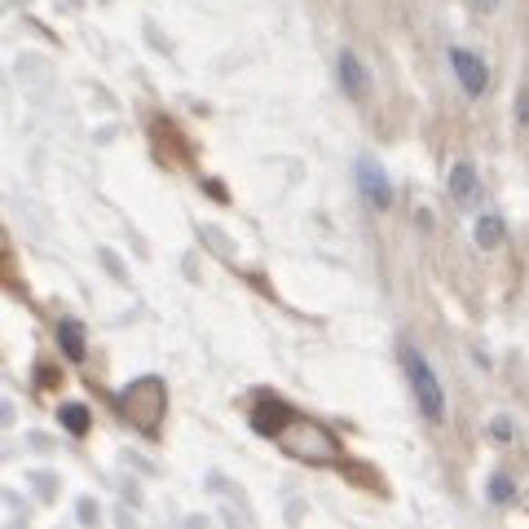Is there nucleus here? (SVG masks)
<instances>
[{"label":"nucleus","mask_w":529,"mask_h":529,"mask_svg":"<svg viewBox=\"0 0 529 529\" xmlns=\"http://www.w3.org/2000/svg\"><path fill=\"white\" fill-rule=\"evenodd\" d=\"M490 437H494V441H512V419H494V424H490Z\"/></svg>","instance_id":"ddd939ff"},{"label":"nucleus","mask_w":529,"mask_h":529,"mask_svg":"<svg viewBox=\"0 0 529 529\" xmlns=\"http://www.w3.org/2000/svg\"><path fill=\"white\" fill-rule=\"evenodd\" d=\"M516 119L529 124V93H521V102H516Z\"/></svg>","instance_id":"4468645a"},{"label":"nucleus","mask_w":529,"mask_h":529,"mask_svg":"<svg viewBox=\"0 0 529 529\" xmlns=\"http://www.w3.org/2000/svg\"><path fill=\"white\" fill-rule=\"evenodd\" d=\"M58 344H62V353L71 357V362H85V326L80 323H62L58 326Z\"/></svg>","instance_id":"9d476101"},{"label":"nucleus","mask_w":529,"mask_h":529,"mask_svg":"<svg viewBox=\"0 0 529 529\" xmlns=\"http://www.w3.org/2000/svg\"><path fill=\"white\" fill-rule=\"evenodd\" d=\"M357 190H362V199L371 204V212H388V207H393V181H388V173H384L371 155L357 159Z\"/></svg>","instance_id":"20e7f679"},{"label":"nucleus","mask_w":529,"mask_h":529,"mask_svg":"<svg viewBox=\"0 0 529 529\" xmlns=\"http://www.w3.org/2000/svg\"><path fill=\"white\" fill-rule=\"evenodd\" d=\"M503 235H507V230H503L499 212H481V216H476V225H472V238H476V247H485V252H490V247H499Z\"/></svg>","instance_id":"6e6552de"},{"label":"nucleus","mask_w":529,"mask_h":529,"mask_svg":"<svg viewBox=\"0 0 529 529\" xmlns=\"http://www.w3.org/2000/svg\"><path fill=\"white\" fill-rule=\"evenodd\" d=\"M476 5H481V9H499V0H476Z\"/></svg>","instance_id":"2eb2a0df"},{"label":"nucleus","mask_w":529,"mask_h":529,"mask_svg":"<svg viewBox=\"0 0 529 529\" xmlns=\"http://www.w3.org/2000/svg\"><path fill=\"white\" fill-rule=\"evenodd\" d=\"M119 414H124L133 428H142V433H159V424H164V414H168V393H164V384L159 380L128 384L124 397H119Z\"/></svg>","instance_id":"7ed1b4c3"},{"label":"nucleus","mask_w":529,"mask_h":529,"mask_svg":"<svg viewBox=\"0 0 529 529\" xmlns=\"http://www.w3.org/2000/svg\"><path fill=\"white\" fill-rule=\"evenodd\" d=\"M450 66H454V75H459V85H464L468 97H481L490 88V66L476 58L472 49H450Z\"/></svg>","instance_id":"39448f33"},{"label":"nucleus","mask_w":529,"mask_h":529,"mask_svg":"<svg viewBox=\"0 0 529 529\" xmlns=\"http://www.w3.org/2000/svg\"><path fill=\"white\" fill-rule=\"evenodd\" d=\"M58 424L66 428V433L85 437L88 424H93V414H88V406H80V402H75V406H62V411H58Z\"/></svg>","instance_id":"9b49d317"},{"label":"nucleus","mask_w":529,"mask_h":529,"mask_svg":"<svg viewBox=\"0 0 529 529\" xmlns=\"http://www.w3.org/2000/svg\"><path fill=\"white\" fill-rule=\"evenodd\" d=\"M490 503L499 507V503H512V476L507 472H494L490 476Z\"/></svg>","instance_id":"f8f14e48"},{"label":"nucleus","mask_w":529,"mask_h":529,"mask_svg":"<svg viewBox=\"0 0 529 529\" xmlns=\"http://www.w3.org/2000/svg\"><path fill=\"white\" fill-rule=\"evenodd\" d=\"M340 80H344V88H349L353 97H362L366 88H371V80H366V71H362V62H357V54H340Z\"/></svg>","instance_id":"1a4fd4ad"},{"label":"nucleus","mask_w":529,"mask_h":529,"mask_svg":"<svg viewBox=\"0 0 529 529\" xmlns=\"http://www.w3.org/2000/svg\"><path fill=\"white\" fill-rule=\"evenodd\" d=\"M402 371H406V380H411V393L414 402H419V411L428 424H445V393H441V380L437 371L428 366V357L414 349V344H402Z\"/></svg>","instance_id":"f257e3e1"},{"label":"nucleus","mask_w":529,"mask_h":529,"mask_svg":"<svg viewBox=\"0 0 529 529\" xmlns=\"http://www.w3.org/2000/svg\"><path fill=\"white\" fill-rule=\"evenodd\" d=\"M287 419H292V411L278 406V402H269V397H261L256 411H252V424H256V433H264V437H278Z\"/></svg>","instance_id":"423d86ee"},{"label":"nucleus","mask_w":529,"mask_h":529,"mask_svg":"<svg viewBox=\"0 0 529 529\" xmlns=\"http://www.w3.org/2000/svg\"><path fill=\"white\" fill-rule=\"evenodd\" d=\"M450 199L454 204H472L476 199V168L472 164H454L450 168Z\"/></svg>","instance_id":"0eeeda50"},{"label":"nucleus","mask_w":529,"mask_h":529,"mask_svg":"<svg viewBox=\"0 0 529 529\" xmlns=\"http://www.w3.org/2000/svg\"><path fill=\"white\" fill-rule=\"evenodd\" d=\"M278 445L292 454V459H300V464H335L340 459V445H335V437L326 433L323 424H309V419H295V424H287L283 433H278Z\"/></svg>","instance_id":"f03ea898"}]
</instances>
